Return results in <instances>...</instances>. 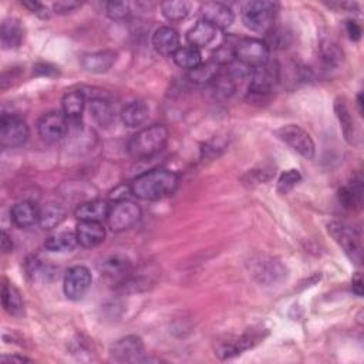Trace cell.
Returning <instances> with one entry per match:
<instances>
[{
    "instance_id": "1",
    "label": "cell",
    "mask_w": 364,
    "mask_h": 364,
    "mask_svg": "<svg viewBox=\"0 0 364 364\" xmlns=\"http://www.w3.org/2000/svg\"><path fill=\"white\" fill-rule=\"evenodd\" d=\"M179 185V175L170 170H151L131 182L134 197L143 201H158L172 195Z\"/></svg>"
},
{
    "instance_id": "2",
    "label": "cell",
    "mask_w": 364,
    "mask_h": 364,
    "mask_svg": "<svg viewBox=\"0 0 364 364\" xmlns=\"http://www.w3.org/2000/svg\"><path fill=\"white\" fill-rule=\"evenodd\" d=\"M170 138L168 128L163 124H152L143 128L128 141L127 151L136 160H147L164 149Z\"/></svg>"
},
{
    "instance_id": "3",
    "label": "cell",
    "mask_w": 364,
    "mask_h": 364,
    "mask_svg": "<svg viewBox=\"0 0 364 364\" xmlns=\"http://www.w3.org/2000/svg\"><path fill=\"white\" fill-rule=\"evenodd\" d=\"M277 12V3L264 2H248L242 8V21L245 28L255 33H269L273 29V23Z\"/></svg>"
},
{
    "instance_id": "4",
    "label": "cell",
    "mask_w": 364,
    "mask_h": 364,
    "mask_svg": "<svg viewBox=\"0 0 364 364\" xmlns=\"http://www.w3.org/2000/svg\"><path fill=\"white\" fill-rule=\"evenodd\" d=\"M327 232L354 265L361 264L363 248H361L360 235L354 228L340 221H331L327 224Z\"/></svg>"
},
{
    "instance_id": "5",
    "label": "cell",
    "mask_w": 364,
    "mask_h": 364,
    "mask_svg": "<svg viewBox=\"0 0 364 364\" xmlns=\"http://www.w3.org/2000/svg\"><path fill=\"white\" fill-rule=\"evenodd\" d=\"M276 137L302 155L306 160H311L315 157V143L311 140L307 131L296 124H286L275 131Z\"/></svg>"
},
{
    "instance_id": "6",
    "label": "cell",
    "mask_w": 364,
    "mask_h": 364,
    "mask_svg": "<svg viewBox=\"0 0 364 364\" xmlns=\"http://www.w3.org/2000/svg\"><path fill=\"white\" fill-rule=\"evenodd\" d=\"M29 127L16 114H3L0 118V145L3 148H17L28 143Z\"/></svg>"
},
{
    "instance_id": "7",
    "label": "cell",
    "mask_w": 364,
    "mask_h": 364,
    "mask_svg": "<svg viewBox=\"0 0 364 364\" xmlns=\"http://www.w3.org/2000/svg\"><path fill=\"white\" fill-rule=\"evenodd\" d=\"M235 60L249 69L264 66L269 62V47L259 39H241L235 44Z\"/></svg>"
},
{
    "instance_id": "8",
    "label": "cell",
    "mask_w": 364,
    "mask_h": 364,
    "mask_svg": "<svg viewBox=\"0 0 364 364\" xmlns=\"http://www.w3.org/2000/svg\"><path fill=\"white\" fill-rule=\"evenodd\" d=\"M141 218V208L133 201L117 202L111 206L107 222L111 230L122 232L133 228Z\"/></svg>"
},
{
    "instance_id": "9",
    "label": "cell",
    "mask_w": 364,
    "mask_h": 364,
    "mask_svg": "<svg viewBox=\"0 0 364 364\" xmlns=\"http://www.w3.org/2000/svg\"><path fill=\"white\" fill-rule=\"evenodd\" d=\"M144 343L140 336L131 334L125 336L114 342L110 347V356L113 360L118 363H137V361H148L144 357Z\"/></svg>"
},
{
    "instance_id": "10",
    "label": "cell",
    "mask_w": 364,
    "mask_h": 364,
    "mask_svg": "<svg viewBox=\"0 0 364 364\" xmlns=\"http://www.w3.org/2000/svg\"><path fill=\"white\" fill-rule=\"evenodd\" d=\"M249 91L255 95H266L277 84L280 79V70L276 63L268 62L251 70Z\"/></svg>"
},
{
    "instance_id": "11",
    "label": "cell",
    "mask_w": 364,
    "mask_h": 364,
    "mask_svg": "<svg viewBox=\"0 0 364 364\" xmlns=\"http://www.w3.org/2000/svg\"><path fill=\"white\" fill-rule=\"evenodd\" d=\"M93 282L91 272L83 265H75L66 272L63 291L70 300H80L89 292Z\"/></svg>"
},
{
    "instance_id": "12",
    "label": "cell",
    "mask_w": 364,
    "mask_h": 364,
    "mask_svg": "<svg viewBox=\"0 0 364 364\" xmlns=\"http://www.w3.org/2000/svg\"><path fill=\"white\" fill-rule=\"evenodd\" d=\"M39 136L47 143H59L69 133V121L64 113L50 111L44 114L37 124Z\"/></svg>"
},
{
    "instance_id": "13",
    "label": "cell",
    "mask_w": 364,
    "mask_h": 364,
    "mask_svg": "<svg viewBox=\"0 0 364 364\" xmlns=\"http://www.w3.org/2000/svg\"><path fill=\"white\" fill-rule=\"evenodd\" d=\"M252 275L259 283L277 284L288 276V269L275 257H262L252 264Z\"/></svg>"
},
{
    "instance_id": "14",
    "label": "cell",
    "mask_w": 364,
    "mask_h": 364,
    "mask_svg": "<svg viewBox=\"0 0 364 364\" xmlns=\"http://www.w3.org/2000/svg\"><path fill=\"white\" fill-rule=\"evenodd\" d=\"M199 12L202 20L210 23L217 30H225L230 28L233 20H235V15H233L232 9L221 2H206L201 6Z\"/></svg>"
},
{
    "instance_id": "15",
    "label": "cell",
    "mask_w": 364,
    "mask_h": 364,
    "mask_svg": "<svg viewBox=\"0 0 364 364\" xmlns=\"http://www.w3.org/2000/svg\"><path fill=\"white\" fill-rule=\"evenodd\" d=\"M75 235L80 246L91 249L98 246L106 239V228L102 226L101 222L80 221V224L77 225Z\"/></svg>"
},
{
    "instance_id": "16",
    "label": "cell",
    "mask_w": 364,
    "mask_h": 364,
    "mask_svg": "<svg viewBox=\"0 0 364 364\" xmlns=\"http://www.w3.org/2000/svg\"><path fill=\"white\" fill-rule=\"evenodd\" d=\"M152 46L161 56H174L175 51L181 47L179 35L170 26H161L152 35Z\"/></svg>"
},
{
    "instance_id": "17",
    "label": "cell",
    "mask_w": 364,
    "mask_h": 364,
    "mask_svg": "<svg viewBox=\"0 0 364 364\" xmlns=\"http://www.w3.org/2000/svg\"><path fill=\"white\" fill-rule=\"evenodd\" d=\"M12 222L21 229H29L39 224L40 219V210L36 203L30 201H21L13 205L10 210Z\"/></svg>"
},
{
    "instance_id": "18",
    "label": "cell",
    "mask_w": 364,
    "mask_h": 364,
    "mask_svg": "<svg viewBox=\"0 0 364 364\" xmlns=\"http://www.w3.org/2000/svg\"><path fill=\"white\" fill-rule=\"evenodd\" d=\"M334 113L337 116V120H339V122H340L342 131H343L346 141L352 145H356L357 138H358V129H357L354 117H353V114L347 106V102L343 97H337L334 100Z\"/></svg>"
},
{
    "instance_id": "19",
    "label": "cell",
    "mask_w": 364,
    "mask_h": 364,
    "mask_svg": "<svg viewBox=\"0 0 364 364\" xmlns=\"http://www.w3.org/2000/svg\"><path fill=\"white\" fill-rule=\"evenodd\" d=\"M98 271L113 280H124L127 275L131 272V262L129 259L122 255H111L98 264Z\"/></svg>"
},
{
    "instance_id": "20",
    "label": "cell",
    "mask_w": 364,
    "mask_h": 364,
    "mask_svg": "<svg viewBox=\"0 0 364 364\" xmlns=\"http://www.w3.org/2000/svg\"><path fill=\"white\" fill-rule=\"evenodd\" d=\"M110 210H111V206L107 201L93 199L89 202H83L77 206L74 215L79 221L101 222L104 219H107Z\"/></svg>"
},
{
    "instance_id": "21",
    "label": "cell",
    "mask_w": 364,
    "mask_h": 364,
    "mask_svg": "<svg viewBox=\"0 0 364 364\" xmlns=\"http://www.w3.org/2000/svg\"><path fill=\"white\" fill-rule=\"evenodd\" d=\"M116 60H117V53H114L113 50H101V51H95V53L83 56L82 67L87 73L102 74L107 73L114 66Z\"/></svg>"
},
{
    "instance_id": "22",
    "label": "cell",
    "mask_w": 364,
    "mask_h": 364,
    "mask_svg": "<svg viewBox=\"0 0 364 364\" xmlns=\"http://www.w3.org/2000/svg\"><path fill=\"white\" fill-rule=\"evenodd\" d=\"M24 39V28L19 19L8 17L0 26V43L5 50L20 47Z\"/></svg>"
},
{
    "instance_id": "23",
    "label": "cell",
    "mask_w": 364,
    "mask_h": 364,
    "mask_svg": "<svg viewBox=\"0 0 364 364\" xmlns=\"http://www.w3.org/2000/svg\"><path fill=\"white\" fill-rule=\"evenodd\" d=\"M257 340H259V337H256L253 334H245L237 340L219 345L217 349V356L221 360H230L233 357L241 356L244 352L252 349L257 343Z\"/></svg>"
},
{
    "instance_id": "24",
    "label": "cell",
    "mask_w": 364,
    "mask_h": 364,
    "mask_svg": "<svg viewBox=\"0 0 364 364\" xmlns=\"http://www.w3.org/2000/svg\"><path fill=\"white\" fill-rule=\"evenodd\" d=\"M340 203L347 210H360L363 203V178L357 175L339 192Z\"/></svg>"
},
{
    "instance_id": "25",
    "label": "cell",
    "mask_w": 364,
    "mask_h": 364,
    "mask_svg": "<svg viewBox=\"0 0 364 364\" xmlns=\"http://www.w3.org/2000/svg\"><path fill=\"white\" fill-rule=\"evenodd\" d=\"M215 37H217V29L203 20H199L187 33V40L190 46L195 48H202V47L210 46Z\"/></svg>"
},
{
    "instance_id": "26",
    "label": "cell",
    "mask_w": 364,
    "mask_h": 364,
    "mask_svg": "<svg viewBox=\"0 0 364 364\" xmlns=\"http://www.w3.org/2000/svg\"><path fill=\"white\" fill-rule=\"evenodd\" d=\"M149 109L144 101H133L127 104L121 111V121L125 127L136 128L144 124L148 118Z\"/></svg>"
},
{
    "instance_id": "27",
    "label": "cell",
    "mask_w": 364,
    "mask_h": 364,
    "mask_svg": "<svg viewBox=\"0 0 364 364\" xmlns=\"http://www.w3.org/2000/svg\"><path fill=\"white\" fill-rule=\"evenodd\" d=\"M2 304L3 309L10 316H21L24 311V302L21 299L17 288L9 282H3L2 284Z\"/></svg>"
},
{
    "instance_id": "28",
    "label": "cell",
    "mask_w": 364,
    "mask_h": 364,
    "mask_svg": "<svg viewBox=\"0 0 364 364\" xmlns=\"http://www.w3.org/2000/svg\"><path fill=\"white\" fill-rule=\"evenodd\" d=\"M66 215L67 212L64 210V206L59 203H53V202L47 203L40 210L39 225L46 230H51L63 224V221L66 219Z\"/></svg>"
},
{
    "instance_id": "29",
    "label": "cell",
    "mask_w": 364,
    "mask_h": 364,
    "mask_svg": "<svg viewBox=\"0 0 364 364\" xmlns=\"http://www.w3.org/2000/svg\"><path fill=\"white\" fill-rule=\"evenodd\" d=\"M77 245H79V241H77V235L73 232L55 233V235L48 237L44 241L46 251L53 252V253L71 252Z\"/></svg>"
},
{
    "instance_id": "30",
    "label": "cell",
    "mask_w": 364,
    "mask_h": 364,
    "mask_svg": "<svg viewBox=\"0 0 364 364\" xmlns=\"http://www.w3.org/2000/svg\"><path fill=\"white\" fill-rule=\"evenodd\" d=\"M90 116L101 127H110L114 122L116 113L111 104L102 98H94L90 101Z\"/></svg>"
},
{
    "instance_id": "31",
    "label": "cell",
    "mask_w": 364,
    "mask_h": 364,
    "mask_svg": "<svg viewBox=\"0 0 364 364\" xmlns=\"http://www.w3.org/2000/svg\"><path fill=\"white\" fill-rule=\"evenodd\" d=\"M62 106L63 113L67 118H80L86 107V95L82 91H70L63 97Z\"/></svg>"
},
{
    "instance_id": "32",
    "label": "cell",
    "mask_w": 364,
    "mask_h": 364,
    "mask_svg": "<svg viewBox=\"0 0 364 364\" xmlns=\"http://www.w3.org/2000/svg\"><path fill=\"white\" fill-rule=\"evenodd\" d=\"M172 59L178 67L190 70V71L202 63V55H201L199 48H195L192 46L179 47L175 51V55L172 56Z\"/></svg>"
},
{
    "instance_id": "33",
    "label": "cell",
    "mask_w": 364,
    "mask_h": 364,
    "mask_svg": "<svg viewBox=\"0 0 364 364\" xmlns=\"http://www.w3.org/2000/svg\"><path fill=\"white\" fill-rule=\"evenodd\" d=\"M219 67L215 62L201 63L188 73V79L195 84H210L219 75Z\"/></svg>"
},
{
    "instance_id": "34",
    "label": "cell",
    "mask_w": 364,
    "mask_h": 364,
    "mask_svg": "<svg viewBox=\"0 0 364 364\" xmlns=\"http://www.w3.org/2000/svg\"><path fill=\"white\" fill-rule=\"evenodd\" d=\"M320 60L326 69H337L343 64V50L333 42H325L320 44Z\"/></svg>"
},
{
    "instance_id": "35",
    "label": "cell",
    "mask_w": 364,
    "mask_h": 364,
    "mask_svg": "<svg viewBox=\"0 0 364 364\" xmlns=\"http://www.w3.org/2000/svg\"><path fill=\"white\" fill-rule=\"evenodd\" d=\"M161 12L168 21L176 23L187 19L191 12V5L185 0H168L161 5Z\"/></svg>"
},
{
    "instance_id": "36",
    "label": "cell",
    "mask_w": 364,
    "mask_h": 364,
    "mask_svg": "<svg viewBox=\"0 0 364 364\" xmlns=\"http://www.w3.org/2000/svg\"><path fill=\"white\" fill-rule=\"evenodd\" d=\"M276 170L272 165H261L253 170H249L244 176L242 182L248 187H255L261 184H268V182L275 176Z\"/></svg>"
},
{
    "instance_id": "37",
    "label": "cell",
    "mask_w": 364,
    "mask_h": 364,
    "mask_svg": "<svg viewBox=\"0 0 364 364\" xmlns=\"http://www.w3.org/2000/svg\"><path fill=\"white\" fill-rule=\"evenodd\" d=\"M26 272L33 280H48L50 276L55 275L53 268L43 264L39 257L30 256L26 259Z\"/></svg>"
},
{
    "instance_id": "38",
    "label": "cell",
    "mask_w": 364,
    "mask_h": 364,
    "mask_svg": "<svg viewBox=\"0 0 364 364\" xmlns=\"http://www.w3.org/2000/svg\"><path fill=\"white\" fill-rule=\"evenodd\" d=\"M302 179V175L298 170H288V171H284L280 178L277 179V192L282 194V195H286V194H289L298 184L300 182Z\"/></svg>"
},
{
    "instance_id": "39",
    "label": "cell",
    "mask_w": 364,
    "mask_h": 364,
    "mask_svg": "<svg viewBox=\"0 0 364 364\" xmlns=\"http://www.w3.org/2000/svg\"><path fill=\"white\" fill-rule=\"evenodd\" d=\"M212 62H215L218 66H228L235 62V46L230 43L221 44L212 56Z\"/></svg>"
},
{
    "instance_id": "40",
    "label": "cell",
    "mask_w": 364,
    "mask_h": 364,
    "mask_svg": "<svg viewBox=\"0 0 364 364\" xmlns=\"http://www.w3.org/2000/svg\"><path fill=\"white\" fill-rule=\"evenodd\" d=\"M106 13L113 20H122L129 15V5L127 2H109Z\"/></svg>"
},
{
    "instance_id": "41",
    "label": "cell",
    "mask_w": 364,
    "mask_h": 364,
    "mask_svg": "<svg viewBox=\"0 0 364 364\" xmlns=\"http://www.w3.org/2000/svg\"><path fill=\"white\" fill-rule=\"evenodd\" d=\"M134 194H133V190H131V185H125V184H121L118 187H116L111 192H110V199L117 203V202H122V201H129V198H131Z\"/></svg>"
},
{
    "instance_id": "42",
    "label": "cell",
    "mask_w": 364,
    "mask_h": 364,
    "mask_svg": "<svg viewBox=\"0 0 364 364\" xmlns=\"http://www.w3.org/2000/svg\"><path fill=\"white\" fill-rule=\"evenodd\" d=\"M23 6L26 9H29L33 15H36L37 17L46 20V19H50V12L48 9L40 3V2H36V0H28V2H23Z\"/></svg>"
},
{
    "instance_id": "43",
    "label": "cell",
    "mask_w": 364,
    "mask_h": 364,
    "mask_svg": "<svg viewBox=\"0 0 364 364\" xmlns=\"http://www.w3.org/2000/svg\"><path fill=\"white\" fill-rule=\"evenodd\" d=\"M82 6V3H77V2H71V0H62V2H57L53 5V9L56 13L59 15H67V13H71L73 10L79 9Z\"/></svg>"
},
{
    "instance_id": "44",
    "label": "cell",
    "mask_w": 364,
    "mask_h": 364,
    "mask_svg": "<svg viewBox=\"0 0 364 364\" xmlns=\"http://www.w3.org/2000/svg\"><path fill=\"white\" fill-rule=\"evenodd\" d=\"M35 74L43 75V77H56V75H59V70H57V67L51 66L48 63H40L35 67Z\"/></svg>"
},
{
    "instance_id": "45",
    "label": "cell",
    "mask_w": 364,
    "mask_h": 364,
    "mask_svg": "<svg viewBox=\"0 0 364 364\" xmlns=\"http://www.w3.org/2000/svg\"><path fill=\"white\" fill-rule=\"evenodd\" d=\"M346 32H347L350 40H353V42H358L361 39V28L353 20L346 21Z\"/></svg>"
},
{
    "instance_id": "46",
    "label": "cell",
    "mask_w": 364,
    "mask_h": 364,
    "mask_svg": "<svg viewBox=\"0 0 364 364\" xmlns=\"http://www.w3.org/2000/svg\"><path fill=\"white\" fill-rule=\"evenodd\" d=\"M352 291L358 298L363 296V277H361V273H356V276L353 277V280H352Z\"/></svg>"
},
{
    "instance_id": "47",
    "label": "cell",
    "mask_w": 364,
    "mask_h": 364,
    "mask_svg": "<svg viewBox=\"0 0 364 364\" xmlns=\"http://www.w3.org/2000/svg\"><path fill=\"white\" fill-rule=\"evenodd\" d=\"M2 251L3 253H9L13 251V241L12 237L8 233V230H2Z\"/></svg>"
},
{
    "instance_id": "48",
    "label": "cell",
    "mask_w": 364,
    "mask_h": 364,
    "mask_svg": "<svg viewBox=\"0 0 364 364\" xmlns=\"http://www.w3.org/2000/svg\"><path fill=\"white\" fill-rule=\"evenodd\" d=\"M0 361H2L3 364H10V363H30L32 360H30V358H26V357H23V356L13 354V356H3L2 358H0Z\"/></svg>"
},
{
    "instance_id": "49",
    "label": "cell",
    "mask_w": 364,
    "mask_h": 364,
    "mask_svg": "<svg viewBox=\"0 0 364 364\" xmlns=\"http://www.w3.org/2000/svg\"><path fill=\"white\" fill-rule=\"evenodd\" d=\"M357 104H358V111H360V114H363V98H361V94H358Z\"/></svg>"
}]
</instances>
